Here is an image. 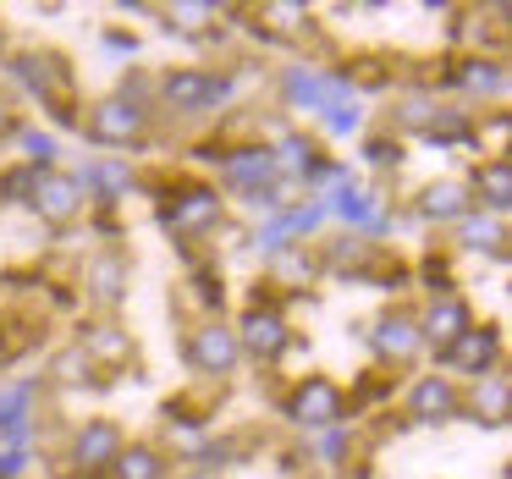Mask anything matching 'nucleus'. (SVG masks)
Here are the masks:
<instances>
[{
  "mask_svg": "<svg viewBox=\"0 0 512 479\" xmlns=\"http://www.w3.org/2000/svg\"><path fill=\"white\" fill-rule=\"evenodd\" d=\"M287 419L292 424H314V430H325V424H336L342 419V391L331 386V380H303L298 391L287 397Z\"/></svg>",
  "mask_w": 512,
  "mask_h": 479,
  "instance_id": "f257e3e1",
  "label": "nucleus"
},
{
  "mask_svg": "<svg viewBox=\"0 0 512 479\" xmlns=\"http://www.w3.org/2000/svg\"><path fill=\"white\" fill-rule=\"evenodd\" d=\"M232 336H237V347H248L254 358H281L287 353V320H281L276 309H265V303H254Z\"/></svg>",
  "mask_w": 512,
  "mask_h": 479,
  "instance_id": "f03ea898",
  "label": "nucleus"
},
{
  "mask_svg": "<svg viewBox=\"0 0 512 479\" xmlns=\"http://www.w3.org/2000/svg\"><path fill=\"white\" fill-rule=\"evenodd\" d=\"M144 133V111L133 100H100L89 116V138L94 144H133Z\"/></svg>",
  "mask_w": 512,
  "mask_h": 479,
  "instance_id": "7ed1b4c3",
  "label": "nucleus"
},
{
  "mask_svg": "<svg viewBox=\"0 0 512 479\" xmlns=\"http://www.w3.org/2000/svg\"><path fill=\"white\" fill-rule=\"evenodd\" d=\"M116 452H122V430H116L111 419H89V424L78 430V441H72V463H78L83 474H100V468H111Z\"/></svg>",
  "mask_w": 512,
  "mask_h": 479,
  "instance_id": "20e7f679",
  "label": "nucleus"
},
{
  "mask_svg": "<svg viewBox=\"0 0 512 479\" xmlns=\"http://www.w3.org/2000/svg\"><path fill=\"white\" fill-rule=\"evenodd\" d=\"M160 94H166L177 111H210L215 100L232 94V83H226V78H204V72H171V78L160 83Z\"/></svg>",
  "mask_w": 512,
  "mask_h": 479,
  "instance_id": "39448f33",
  "label": "nucleus"
},
{
  "mask_svg": "<svg viewBox=\"0 0 512 479\" xmlns=\"http://www.w3.org/2000/svg\"><path fill=\"white\" fill-rule=\"evenodd\" d=\"M441 358L452 369H463V375H490V364H496V331L490 325H468L457 342L441 347Z\"/></svg>",
  "mask_w": 512,
  "mask_h": 479,
  "instance_id": "423d86ee",
  "label": "nucleus"
},
{
  "mask_svg": "<svg viewBox=\"0 0 512 479\" xmlns=\"http://www.w3.org/2000/svg\"><path fill=\"white\" fill-rule=\"evenodd\" d=\"M237 353H243V347H237V336L226 331V325H199L193 342H188V358L204 369V375H226V369L237 364Z\"/></svg>",
  "mask_w": 512,
  "mask_h": 479,
  "instance_id": "0eeeda50",
  "label": "nucleus"
},
{
  "mask_svg": "<svg viewBox=\"0 0 512 479\" xmlns=\"http://www.w3.org/2000/svg\"><path fill=\"white\" fill-rule=\"evenodd\" d=\"M408 413L419 424H441V419H452L457 413V391H452V380L446 375H424L419 386L408 391Z\"/></svg>",
  "mask_w": 512,
  "mask_h": 479,
  "instance_id": "6e6552de",
  "label": "nucleus"
},
{
  "mask_svg": "<svg viewBox=\"0 0 512 479\" xmlns=\"http://www.w3.org/2000/svg\"><path fill=\"white\" fill-rule=\"evenodd\" d=\"M215 221H221V193H210V188H188L166 210L171 232H204V226H215Z\"/></svg>",
  "mask_w": 512,
  "mask_h": 479,
  "instance_id": "1a4fd4ad",
  "label": "nucleus"
},
{
  "mask_svg": "<svg viewBox=\"0 0 512 479\" xmlns=\"http://www.w3.org/2000/svg\"><path fill=\"white\" fill-rule=\"evenodd\" d=\"M419 325L408 320V314H386V320L375 325V353L380 358H391V364H408L413 353H419Z\"/></svg>",
  "mask_w": 512,
  "mask_h": 479,
  "instance_id": "9d476101",
  "label": "nucleus"
},
{
  "mask_svg": "<svg viewBox=\"0 0 512 479\" xmlns=\"http://www.w3.org/2000/svg\"><path fill=\"white\" fill-rule=\"evenodd\" d=\"M221 177L254 193V188H265V182L276 177V155H270V149H237V155L221 160Z\"/></svg>",
  "mask_w": 512,
  "mask_h": 479,
  "instance_id": "9b49d317",
  "label": "nucleus"
},
{
  "mask_svg": "<svg viewBox=\"0 0 512 479\" xmlns=\"http://www.w3.org/2000/svg\"><path fill=\"white\" fill-rule=\"evenodd\" d=\"M468 331V309H463V298H435L430 303V314H424V325H419V336H430L435 347H446V342H457V336Z\"/></svg>",
  "mask_w": 512,
  "mask_h": 479,
  "instance_id": "f8f14e48",
  "label": "nucleus"
},
{
  "mask_svg": "<svg viewBox=\"0 0 512 479\" xmlns=\"http://www.w3.org/2000/svg\"><path fill=\"white\" fill-rule=\"evenodd\" d=\"M34 204H39V215H50V221H72V215L83 210V188L72 177H39Z\"/></svg>",
  "mask_w": 512,
  "mask_h": 479,
  "instance_id": "ddd939ff",
  "label": "nucleus"
},
{
  "mask_svg": "<svg viewBox=\"0 0 512 479\" xmlns=\"http://www.w3.org/2000/svg\"><path fill=\"white\" fill-rule=\"evenodd\" d=\"M72 182H78V188H94L105 204L127 199V188H133V177H127V166H116V160H105V166H83Z\"/></svg>",
  "mask_w": 512,
  "mask_h": 479,
  "instance_id": "4468645a",
  "label": "nucleus"
},
{
  "mask_svg": "<svg viewBox=\"0 0 512 479\" xmlns=\"http://www.w3.org/2000/svg\"><path fill=\"white\" fill-rule=\"evenodd\" d=\"M424 221H463L468 215V199L457 182H435V188H424V204H419Z\"/></svg>",
  "mask_w": 512,
  "mask_h": 479,
  "instance_id": "2eb2a0df",
  "label": "nucleus"
},
{
  "mask_svg": "<svg viewBox=\"0 0 512 479\" xmlns=\"http://www.w3.org/2000/svg\"><path fill=\"white\" fill-rule=\"evenodd\" d=\"M83 353H89V364L100 358V364H127L133 358V342H127V331H116V325H94L89 336H83Z\"/></svg>",
  "mask_w": 512,
  "mask_h": 479,
  "instance_id": "dca6fc26",
  "label": "nucleus"
},
{
  "mask_svg": "<svg viewBox=\"0 0 512 479\" xmlns=\"http://www.w3.org/2000/svg\"><path fill=\"white\" fill-rule=\"evenodd\" d=\"M122 287H127V265H122V254H100L89 265V292L100 303H116L122 298Z\"/></svg>",
  "mask_w": 512,
  "mask_h": 479,
  "instance_id": "f3484780",
  "label": "nucleus"
},
{
  "mask_svg": "<svg viewBox=\"0 0 512 479\" xmlns=\"http://www.w3.org/2000/svg\"><path fill=\"white\" fill-rule=\"evenodd\" d=\"M111 474L116 479H160L166 474V463H160V452L155 446H133V452H116V463H111Z\"/></svg>",
  "mask_w": 512,
  "mask_h": 479,
  "instance_id": "a211bd4d",
  "label": "nucleus"
},
{
  "mask_svg": "<svg viewBox=\"0 0 512 479\" xmlns=\"http://www.w3.org/2000/svg\"><path fill=\"white\" fill-rule=\"evenodd\" d=\"M479 193H485V204L490 210H507L512 204V166L507 160H490V166H479Z\"/></svg>",
  "mask_w": 512,
  "mask_h": 479,
  "instance_id": "6ab92c4d",
  "label": "nucleus"
},
{
  "mask_svg": "<svg viewBox=\"0 0 512 479\" xmlns=\"http://www.w3.org/2000/svg\"><path fill=\"white\" fill-rule=\"evenodd\" d=\"M287 100H292V105H314V111H325V105H331V83L314 78V72H303V67H292V72H287Z\"/></svg>",
  "mask_w": 512,
  "mask_h": 479,
  "instance_id": "aec40b11",
  "label": "nucleus"
},
{
  "mask_svg": "<svg viewBox=\"0 0 512 479\" xmlns=\"http://www.w3.org/2000/svg\"><path fill=\"white\" fill-rule=\"evenodd\" d=\"M457 83H463L468 94H501V89H507V72H501L496 61H463Z\"/></svg>",
  "mask_w": 512,
  "mask_h": 479,
  "instance_id": "412c9836",
  "label": "nucleus"
},
{
  "mask_svg": "<svg viewBox=\"0 0 512 479\" xmlns=\"http://www.w3.org/2000/svg\"><path fill=\"white\" fill-rule=\"evenodd\" d=\"M474 408L485 413V424H501V419H507V375H485V380H479Z\"/></svg>",
  "mask_w": 512,
  "mask_h": 479,
  "instance_id": "4be33fe9",
  "label": "nucleus"
},
{
  "mask_svg": "<svg viewBox=\"0 0 512 479\" xmlns=\"http://www.w3.org/2000/svg\"><path fill=\"white\" fill-rule=\"evenodd\" d=\"M463 243L468 248H501V221L496 215H463Z\"/></svg>",
  "mask_w": 512,
  "mask_h": 479,
  "instance_id": "5701e85b",
  "label": "nucleus"
},
{
  "mask_svg": "<svg viewBox=\"0 0 512 479\" xmlns=\"http://www.w3.org/2000/svg\"><path fill=\"white\" fill-rule=\"evenodd\" d=\"M424 133H430V144H468V122L463 116H452V111H441V116H430V127H424Z\"/></svg>",
  "mask_w": 512,
  "mask_h": 479,
  "instance_id": "b1692460",
  "label": "nucleus"
},
{
  "mask_svg": "<svg viewBox=\"0 0 512 479\" xmlns=\"http://www.w3.org/2000/svg\"><path fill=\"white\" fill-rule=\"evenodd\" d=\"M336 215H342V221H353V226H369V193L342 188V193H336Z\"/></svg>",
  "mask_w": 512,
  "mask_h": 479,
  "instance_id": "393cba45",
  "label": "nucleus"
},
{
  "mask_svg": "<svg viewBox=\"0 0 512 479\" xmlns=\"http://www.w3.org/2000/svg\"><path fill=\"white\" fill-rule=\"evenodd\" d=\"M89 369H94V364H89V353H83V347H72V353H61V358H56V375L67 380V386H72V380H83Z\"/></svg>",
  "mask_w": 512,
  "mask_h": 479,
  "instance_id": "a878e982",
  "label": "nucleus"
},
{
  "mask_svg": "<svg viewBox=\"0 0 512 479\" xmlns=\"http://www.w3.org/2000/svg\"><path fill=\"white\" fill-rule=\"evenodd\" d=\"M23 144H28V155H34V171H50V160H56V138H45V133H23Z\"/></svg>",
  "mask_w": 512,
  "mask_h": 479,
  "instance_id": "bb28decb",
  "label": "nucleus"
},
{
  "mask_svg": "<svg viewBox=\"0 0 512 479\" xmlns=\"http://www.w3.org/2000/svg\"><path fill=\"white\" fill-rule=\"evenodd\" d=\"M325 127H331V133H353L358 111H353V105H342V100H331V105H325Z\"/></svg>",
  "mask_w": 512,
  "mask_h": 479,
  "instance_id": "cd10ccee",
  "label": "nucleus"
},
{
  "mask_svg": "<svg viewBox=\"0 0 512 479\" xmlns=\"http://www.w3.org/2000/svg\"><path fill=\"white\" fill-rule=\"evenodd\" d=\"M204 17H215V6H171V28H204Z\"/></svg>",
  "mask_w": 512,
  "mask_h": 479,
  "instance_id": "c85d7f7f",
  "label": "nucleus"
},
{
  "mask_svg": "<svg viewBox=\"0 0 512 479\" xmlns=\"http://www.w3.org/2000/svg\"><path fill=\"white\" fill-rule=\"evenodd\" d=\"M364 155H369V160H375V166H391V160H397V155H402V149H397V144H391V138H375V144H369V149H364Z\"/></svg>",
  "mask_w": 512,
  "mask_h": 479,
  "instance_id": "c756f323",
  "label": "nucleus"
},
{
  "mask_svg": "<svg viewBox=\"0 0 512 479\" xmlns=\"http://www.w3.org/2000/svg\"><path fill=\"white\" fill-rule=\"evenodd\" d=\"M248 204H254V210H276V204H281V193L265 182V188H254V193H248Z\"/></svg>",
  "mask_w": 512,
  "mask_h": 479,
  "instance_id": "7c9ffc66",
  "label": "nucleus"
},
{
  "mask_svg": "<svg viewBox=\"0 0 512 479\" xmlns=\"http://www.w3.org/2000/svg\"><path fill=\"white\" fill-rule=\"evenodd\" d=\"M270 17H281V28H298L303 6H270Z\"/></svg>",
  "mask_w": 512,
  "mask_h": 479,
  "instance_id": "2f4dec72",
  "label": "nucleus"
},
{
  "mask_svg": "<svg viewBox=\"0 0 512 479\" xmlns=\"http://www.w3.org/2000/svg\"><path fill=\"white\" fill-rule=\"evenodd\" d=\"M342 452H347V441L331 430V435H325V457H342Z\"/></svg>",
  "mask_w": 512,
  "mask_h": 479,
  "instance_id": "473e14b6",
  "label": "nucleus"
},
{
  "mask_svg": "<svg viewBox=\"0 0 512 479\" xmlns=\"http://www.w3.org/2000/svg\"><path fill=\"white\" fill-rule=\"evenodd\" d=\"M6 127H12V111H6V100H0V133H6Z\"/></svg>",
  "mask_w": 512,
  "mask_h": 479,
  "instance_id": "72a5a7b5",
  "label": "nucleus"
},
{
  "mask_svg": "<svg viewBox=\"0 0 512 479\" xmlns=\"http://www.w3.org/2000/svg\"><path fill=\"white\" fill-rule=\"evenodd\" d=\"M193 479H215V474H193Z\"/></svg>",
  "mask_w": 512,
  "mask_h": 479,
  "instance_id": "f704fd0d",
  "label": "nucleus"
}]
</instances>
